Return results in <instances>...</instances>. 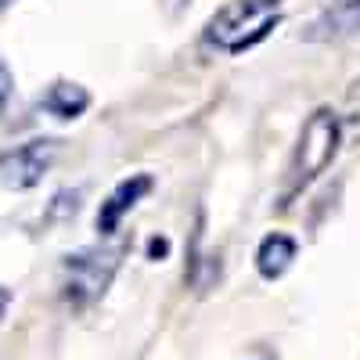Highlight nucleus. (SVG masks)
Segmentation results:
<instances>
[{
    "label": "nucleus",
    "mask_w": 360,
    "mask_h": 360,
    "mask_svg": "<svg viewBox=\"0 0 360 360\" xmlns=\"http://www.w3.org/2000/svg\"><path fill=\"white\" fill-rule=\"evenodd\" d=\"M295 252H299V245H295L292 234H281V231L266 234L263 242H259V249H256V270H259V278L263 281L285 278L288 270H292V263H295Z\"/></svg>",
    "instance_id": "7"
},
{
    "label": "nucleus",
    "mask_w": 360,
    "mask_h": 360,
    "mask_svg": "<svg viewBox=\"0 0 360 360\" xmlns=\"http://www.w3.org/2000/svg\"><path fill=\"white\" fill-rule=\"evenodd\" d=\"M349 37H360V0H335L303 29L310 44H339Z\"/></svg>",
    "instance_id": "5"
},
{
    "label": "nucleus",
    "mask_w": 360,
    "mask_h": 360,
    "mask_svg": "<svg viewBox=\"0 0 360 360\" xmlns=\"http://www.w3.org/2000/svg\"><path fill=\"white\" fill-rule=\"evenodd\" d=\"M11 94H15V72L8 69V62H4V58H0V112L8 108Z\"/></svg>",
    "instance_id": "9"
},
{
    "label": "nucleus",
    "mask_w": 360,
    "mask_h": 360,
    "mask_svg": "<svg viewBox=\"0 0 360 360\" xmlns=\"http://www.w3.org/2000/svg\"><path fill=\"white\" fill-rule=\"evenodd\" d=\"M119 245H83L62 259V299L72 310H83L108 292L119 270Z\"/></svg>",
    "instance_id": "3"
},
{
    "label": "nucleus",
    "mask_w": 360,
    "mask_h": 360,
    "mask_svg": "<svg viewBox=\"0 0 360 360\" xmlns=\"http://www.w3.org/2000/svg\"><path fill=\"white\" fill-rule=\"evenodd\" d=\"M40 108L47 115H54V119H79L90 108V94H86V86H79V83L58 79L40 94Z\"/></svg>",
    "instance_id": "8"
},
{
    "label": "nucleus",
    "mask_w": 360,
    "mask_h": 360,
    "mask_svg": "<svg viewBox=\"0 0 360 360\" xmlns=\"http://www.w3.org/2000/svg\"><path fill=\"white\" fill-rule=\"evenodd\" d=\"M169 252V242H166V238H152V242H148V256H152V259H162Z\"/></svg>",
    "instance_id": "10"
},
{
    "label": "nucleus",
    "mask_w": 360,
    "mask_h": 360,
    "mask_svg": "<svg viewBox=\"0 0 360 360\" xmlns=\"http://www.w3.org/2000/svg\"><path fill=\"white\" fill-rule=\"evenodd\" d=\"M281 22V0H227L205 22V44L224 54L256 47Z\"/></svg>",
    "instance_id": "2"
},
{
    "label": "nucleus",
    "mask_w": 360,
    "mask_h": 360,
    "mask_svg": "<svg viewBox=\"0 0 360 360\" xmlns=\"http://www.w3.org/2000/svg\"><path fill=\"white\" fill-rule=\"evenodd\" d=\"M8 303H11V292H8V288H0V321H4V310H8Z\"/></svg>",
    "instance_id": "11"
},
{
    "label": "nucleus",
    "mask_w": 360,
    "mask_h": 360,
    "mask_svg": "<svg viewBox=\"0 0 360 360\" xmlns=\"http://www.w3.org/2000/svg\"><path fill=\"white\" fill-rule=\"evenodd\" d=\"M58 159V141L54 137H33L22 141L8 152H0V188L8 191H29L47 176V169Z\"/></svg>",
    "instance_id": "4"
},
{
    "label": "nucleus",
    "mask_w": 360,
    "mask_h": 360,
    "mask_svg": "<svg viewBox=\"0 0 360 360\" xmlns=\"http://www.w3.org/2000/svg\"><path fill=\"white\" fill-rule=\"evenodd\" d=\"M11 4H15V0H0V11H8Z\"/></svg>",
    "instance_id": "12"
},
{
    "label": "nucleus",
    "mask_w": 360,
    "mask_h": 360,
    "mask_svg": "<svg viewBox=\"0 0 360 360\" xmlns=\"http://www.w3.org/2000/svg\"><path fill=\"white\" fill-rule=\"evenodd\" d=\"M339 144H342L339 115L332 108H314L307 115L303 130H299V141L292 148V159H288V169H285V202L295 198L299 191H307L314 180L335 162Z\"/></svg>",
    "instance_id": "1"
},
{
    "label": "nucleus",
    "mask_w": 360,
    "mask_h": 360,
    "mask_svg": "<svg viewBox=\"0 0 360 360\" xmlns=\"http://www.w3.org/2000/svg\"><path fill=\"white\" fill-rule=\"evenodd\" d=\"M152 191V176L148 173H134V176H127V180H119V184L112 188V195L101 202V209H98V231H101V238H108V234H115L119 231V224H123V217L130 213V209Z\"/></svg>",
    "instance_id": "6"
}]
</instances>
